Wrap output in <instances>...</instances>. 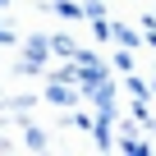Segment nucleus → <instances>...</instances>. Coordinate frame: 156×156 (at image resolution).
<instances>
[{
  "mask_svg": "<svg viewBox=\"0 0 156 156\" xmlns=\"http://www.w3.org/2000/svg\"><path fill=\"white\" fill-rule=\"evenodd\" d=\"M55 14H60V19H87V14H83V5H73V0H60Z\"/></svg>",
  "mask_w": 156,
  "mask_h": 156,
  "instance_id": "obj_4",
  "label": "nucleus"
},
{
  "mask_svg": "<svg viewBox=\"0 0 156 156\" xmlns=\"http://www.w3.org/2000/svg\"><path fill=\"white\" fill-rule=\"evenodd\" d=\"M51 55H64V60H73V55H78V46H73L64 32H55V37H51Z\"/></svg>",
  "mask_w": 156,
  "mask_h": 156,
  "instance_id": "obj_2",
  "label": "nucleus"
},
{
  "mask_svg": "<svg viewBox=\"0 0 156 156\" xmlns=\"http://www.w3.org/2000/svg\"><path fill=\"white\" fill-rule=\"evenodd\" d=\"M115 37H119V41H124V46H138V41H142V37H138V32H133V28H115Z\"/></svg>",
  "mask_w": 156,
  "mask_h": 156,
  "instance_id": "obj_5",
  "label": "nucleus"
},
{
  "mask_svg": "<svg viewBox=\"0 0 156 156\" xmlns=\"http://www.w3.org/2000/svg\"><path fill=\"white\" fill-rule=\"evenodd\" d=\"M19 133H23V147H32V151H46V138H41V129H32V124H23Z\"/></svg>",
  "mask_w": 156,
  "mask_h": 156,
  "instance_id": "obj_3",
  "label": "nucleus"
},
{
  "mask_svg": "<svg viewBox=\"0 0 156 156\" xmlns=\"http://www.w3.org/2000/svg\"><path fill=\"white\" fill-rule=\"evenodd\" d=\"M9 41H14V32H9L5 23H0V46H9Z\"/></svg>",
  "mask_w": 156,
  "mask_h": 156,
  "instance_id": "obj_6",
  "label": "nucleus"
},
{
  "mask_svg": "<svg viewBox=\"0 0 156 156\" xmlns=\"http://www.w3.org/2000/svg\"><path fill=\"white\" fill-rule=\"evenodd\" d=\"M46 60H51V37H28L23 41V60H19V73H41L46 69Z\"/></svg>",
  "mask_w": 156,
  "mask_h": 156,
  "instance_id": "obj_1",
  "label": "nucleus"
},
{
  "mask_svg": "<svg viewBox=\"0 0 156 156\" xmlns=\"http://www.w3.org/2000/svg\"><path fill=\"white\" fill-rule=\"evenodd\" d=\"M5 147H9V142H5V138H0V151H5Z\"/></svg>",
  "mask_w": 156,
  "mask_h": 156,
  "instance_id": "obj_7",
  "label": "nucleus"
},
{
  "mask_svg": "<svg viewBox=\"0 0 156 156\" xmlns=\"http://www.w3.org/2000/svg\"><path fill=\"white\" fill-rule=\"evenodd\" d=\"M5 5H9V0H0V9H5Z\"/></svg>",
  "mask_w": 156,
  "mask_h": 156,
  "instance_id": "obj_8",
  "label": "nucleus"
}]
</instances>
